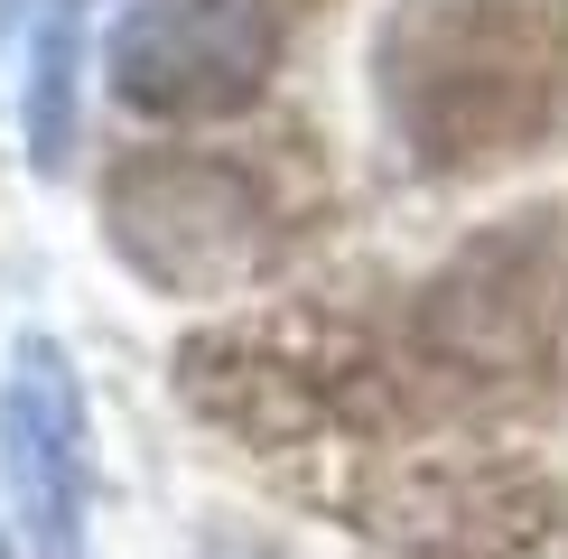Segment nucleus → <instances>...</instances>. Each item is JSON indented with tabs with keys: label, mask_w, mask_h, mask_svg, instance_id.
<instances>
[{
	"label": "nucleus",
	"mask_w": 568,
	"mask_h": 559,
	"mask_svg": "<svg viewBox=\"0 0 568 559\" xmlns=\"http://www.w3.org/2000/svg\"><path fill=\"white\" fill-rule=\"evenodd\" d=\"M568 93L559 0H419L392 19V112L438 169L513 159Z\"/></svg>",
	"instance_id": "nucleus-1"
},
{
	"label": "nucleus",
	"mask_w": 568,
	"mask_h": 559,
	"mask_svg": "<svg viewBox=\"0 0 568 559\" xmlns=\"http://www.w3.org/2000/svg\"><path fill=\"white\" fill-rule=\"evenodd\" d=\"M103 233L150 289H233L280 262V205L262 177L205 150H150L103 186Z\"/></svg>",
	"instance_id": "nucleus-2"
},
{
	"label": "nucleus",
	"mask_w": 568,
	"mask_h": 559,
	"mask_svg": "<svg viewBox=\"0 0 568 559\" xmlns=\"http://www.w3.org/2000/svg\"><path fill=\"white\" fill-rule=\"evenodd\" d=\"M280 65V0H131L112 29V93L150 122H224Z\"/></svg>",
	"instance_id": "nucleus-3"
},
{
	"label": "nucleus",
	"mask_w": 568,
	"mask_h": 559,
	"mask_svg": "<svg viewBox=\"0 0 568 559\" xmlns=\"http://www.w3.org/2000/svg\"><path fill=\"white\" fill-rule=\"evenodd\" d=\"M0 495L38 559H84L93 541V419L57 336H19L0 364Z\"/></svg>",
	"instance_id": "nucleus-4"
},
{
	"label": "nucleus",
	"mask_w": 568,
	"mask_h": 559,
	"mask_svg": "<svg viewBox=\"0 0 568 559\" xmlns=\"http://www.w3.org/2000/svg\"><path fill=\"white\" fill-rule=\"evenodd\" d=\"M75 65H84V10L75 0H47L38 38H29V93H19L38 169H65V150H75Z\"/></svg>",
	"instance_id": "nucleus-5"
},
{
	"label": "nucleus",
	"mask_w": 568,
	"mask_h": 559,
	"mask_svg": "<svg viewBox=\"0 0 568 559\" xmlns=\"http://www.w3.org/2000/svg\"><path fill=\"white\" fill-rule=\"evenodd\" d=\"M0 559H10V550H0Z\"/></svg>",
	"instance_id": "nucleus-6"
}]
</instances>
